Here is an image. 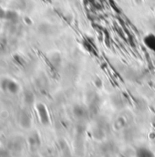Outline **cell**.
I'll return each mask as SVG.
<instances>
[{
    "instance_id": "cell-1",
    "label": "cell",
    "mask_w": 155,
    "mask_h": 157,
    "mask_svg": "<svg viewBox=\"0 0 155 157\" xmlns=\"http://www.w3.org/2000/svg\"><path fill=\"white\" fill-rule=\"evenodd\" d=\"M1 88H2L3 90L7 91L9 93H12V94H16L19 90L18 84L16 81H14V80H12L10 78H4V79H2V81H1Z\"/></svg>"
},
{
    "instance_id": "cell-2",
    "label": "cell",
    "mask_w": 155,
    "mask_h": 157,
    "mask_svg": "<svg viewBox=\"0 0 155 157\" xmlns=\"http://www.w3.org/2000/svg\"><path fill=\"white\" fill-rule=\"evenodd\" d=\"M144 45L152 51L155 52V35L153 33H150L146 35L143 39Z\"/></svg>"
},
{
    "instance_id": "cell-3",
    "label": "cell",
    "mask_w": 155,
    "mask_h": 157,
    "mask_svg": "<svg viewBox=\"0 0 155 157\" xmlns=\"http://www.w3.org/2000/svg\"><path fill=\"white\" fill-rule=\"evenodd\" d=\"M37 109H38V112H39V117H40L41 121L44 124H47L48 122V115H47L46 107L43 104L39 103V104H38V106H37Z\"/></svg>"
},
{
    "instance_id": "cell-4",
    "label": "cell",
    "mask_w": 155,
    "mask_h": 157,
    "mask_svg": "<svg viewBox=\"0 0 155 157\" xmlns=\"http://www.w3.org/2000/svg\"><path fill=\"white\" fill-rule=\"evenodd\" d=\"M19 19L18 14L14 11V10H6V20L11 22V23H17Z\"/></svg>"
},
{
    "instance_id": "cell-5",
    "label": "cell",
    "mask_w": 155,
    "mask_h": 157,
    "mask_svg": "<svg viewBox=\"0 0 155 157\" xmlns=\"http://www.w3.org/2000/svg\"><path fill=\"white\" fill-rule=\"evenodd\" d=\"M30 123H31V120L29 115L27 113H22L20 114V124L24 128H28L30 126Z\"/></svg>"
},
{
    "instance_id": "cell-6",
    "label": "cell",
    "mask_w": 155,
    "mask_h": 157,
    "mask_svg": "<svg viewBox=\"0 0 155 157\" xmlns=\"http://www.w3.org/2000/svg\"><path fill=\"white\" fill-rule=\"evenodd\" d=\"M136 157H154V155L147 148H139L136 152Z\"/></svg>"
},
{
    "instance_id": "cell-7",
    "label": "cell",
    "mask_w": 155,
    "mask_h": 157,
    "mask_svg": "<svg viewBox=\"0 0 155 157\" xmlns=\"http://www.w3.org/2000/svg\"><path fill=\"white\" fill-rule=\"evenodd\" d=\"M6 10H5L2 6H0V20H6Z\"/></svg>"
}]
</instances>
